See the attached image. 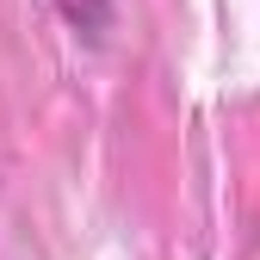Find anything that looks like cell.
Here are the masks:
<instances>
[{
  "mask_svg": "<svg viewBox=\"0 0 260 260\" xmlns=\"http://www.w3.org/2000/svg\"><path fill=\"white\" fill-rule=\"evenodd\" d=\"M50 7L69 19L87 44H100V38H106V25H112V0H50Z\"/></svg>",
  "mask_w": 260,
  "mask_h": 260,
  "instance_id": "1",
  "label": "cell"
}]
</instances>
